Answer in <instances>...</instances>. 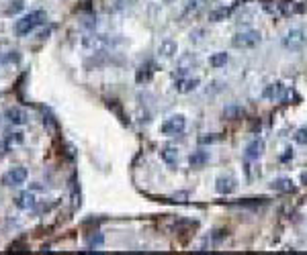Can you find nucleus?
I'll list each match as a JSON object with an SVG mask.
<instances>
[{
    "mask_svg": "<svg viewBox=\"0 0 307 255\" xmlns=\"http://www.w3.org/2000/svg\"><path fill=\"white\" fill-rule=\"evenodd\" d=\"M262 43V35L258 31H252V29H248V31H240L235 33L232 37V45L235 49H252L256 45Z\"/></svg>",
    "mask_w": 307,
    "mask_h": 255,
    "instance_id": "7ed1b4c3",
    "label": "nucleus"
},
{
    "mask_svg": "<svg viewBox=\"0 0 307 255\" xmlns=\"http://www.w3.org/2000/svg\"><path fill=\"white\" fill-rule=\"evenodd\" d=\"M307 43V35L303 29H289L287 35L283 37V47L287 51H301Z\"/></svg>",
    "mask_w": 307,
    "mask_h": 255,
    "instance_id": "20e7f679",
    "label": "nucleus"
},
{
    "mask_svg": "<svg viewBox=\"0 0 307 255\" xmlns=\"http://www.w3.org/2000/svg\"><path fill=\"white\" fill-rule=\"evenodd\" d=\"M227 60H230V55H227L225 51H217L209 57V65L211 67H223L227 64Z\"/></svg>",
    "mask_w": 307,
    "mask_h": 255,
    "instance_id": "6ab92c4d",
    "label": "nucleus"
},
{
    "mask_svg": "<svg viewBox=\"0 0 307 255\" xmlns=\"http://www.w3.org/2000/svg\"><path fill=\"white\" fill-rule=\"evenodd\" d=\"M262 153H264V141L256 137V139H252L248 145H246L244 158H246V159H258Z\"/></svg>",
    "mask_w": 307,
    "mask_h": 255,
    "instance_id": "f8f14e48",
    "label": "nucleus"
},
{
    "mask_svg": "<svg viewBox=\"0 0 307 255\" xmlns=\"http://www.w3.org/2000/svg\"><path fill=\"white\" fill-rule=\"evenodd\" d=\"M197 55L195 53H184L181 55V60H178V70L174 72V80H178V78H182L189 74V70H193V65H197Z\"/></svg>",
    "mask_w": 307,
    "mask_h": 255,
    "instance_id": "6e6552de",
    "label": "nucleus"
},
{
    "mask_svg": "<svg viewBox=\"0 0 307 255\" xmlns=\"http://www.w3.org/2000/svg\"><path fill=\"white\" fill-rule=\"evenodd\" d=\"M21 6H23V4H21V0H17V2H15V6H11V8H8L6 13H8V15H13V13H17L18 8H21Z\"/></svg>",
    "mask_w": 307,
    "mask_h": 255,
    "instance_id": "c85d7f7f",
    "label": "nucleus"
},
{
    "mask_svg": "<svg viewBox=\"0 0 307 255\" xmlns=\"http://www.w3.org/2000/svg\"><path fill=\"white\" fill-rule=\"evenodd\" d=\"M295 143H299V145H307V127H301V129H297L295 133Z\"/></svg>",
    "mask_w": 307,
    "mask_h": 255,
    "instance_id": "4be33fe9",
    "label": "nucleus"
},
{
    "mask_svg": "<svg viewBox=\"0 0 307 255\" xmlns=\"http://www.w3.org/2000/svg\"><path fill=\"white\" fill-rule=\"evenodd\" d=\"M197 8H199V0H189V6H186V11H197Z\"/></svg>",
    "mask_w": 307,
    "mask_h": 255,
    "instance_id": "cd10ccee",
    "label": "nucleus"
},
{
    "mask_svg": "<svg viewBox=\"0 0 307 255\" xmlns=\"http://www.w3.org/2000/svg\"><path fill=\"white\" fill-rule=\"evenodd\" d=\"M201 84L199 78H191V76H182V78H178L176 84H174V90L178 94H189L193 90H197V86Z\"/></svg>",
    "mask_w": 307,
    "mask_h": 255,
    "instance_id": "9d476101",
    "label": "nucleus"
},
{
    "mask_svg": "<svg viewBox=\"0 0 307 255\" xmlns=\"http://www.w3.org/2000/svg\"><path fill=\"white\" fill-rule=\"evenodd\" d=\"M45 18H47L45 11H33V13H29V15H23V16L17 21L15 31H17V35L25 37V35H29V33H33L39 25H43Z\"/></svg>",
    "mask_w": 307,
    "mask_h": 255,
    "instance_id": "f257e3e1",
    "label": "nucleus"
},
{
    "mask_svg": "<svg viewBox=\"0 0 307 255\" xmlns=\"http://www.w3.org/2000/svg\"><path fill=\"white\" fill-rule=\"evenodd\" d=\"M227 15H230V11H227V8H215V11L209 13V21L217 23V21H221V18H225Z\"/></svg>",
    "mask_w": 307,
    "mask_h": 255,
    "instance_id": "412c9836",
    "label": "nucleus"
},
{
    "mask_svg": "<svg viewBox=\"0 0 307 255\" xmlns=\"http://www.w3.org/2000/svg\"><path fill=\"white\" fill-rule=\"evenodd\" d=\"M152 76H154V65L152 64H144V65L137 67L135 80H137V84H145V82H150Z\"/></svg>",
    "mask_w": 307,
    "mask_h": 255,
    "instance_id": "dca6fc26",
    "label": "nucleus"
},
{
    "mask_svg": "<svg viewBox=\"0 0 307 255\" xmlns=\"http://www.w3.org/2000/svg\"><path fill=\"white\" fill-rule=\"evenodd\" d=\"M279 8L285 13V15H291V13H297V11H301V8H297L295 6V2H283V4H279Z\"/></svg>",
    "mask_w": 307,
    "mask_h": 255,
    "instance_id": "b1692460",
    "label": "nucleus"
},
{
    "mask_svg": "<svg viewBox=\"0 0 307 255\" xmlns=\"http://www.w3.org/2000/svg\"><path fill=\"white\" fill-rule=\"evenodd\" d=\"M88 245H90V247H98V245H103V235L90 237V239H88Z\"/></svg>",
    "mask_w": 307,
    "mask_h": 255,
    "instance_id": "393cba45",
    "label": "nucleus"
},
{
    "mask_svg": "<svg viewBox=\"0 0 307 255\" xmlns=\"http://www.w3.org/2000/svg\"><path fill=\"white\" fill-rule=\"evenodd\" d=\"M160 159L168 165H176L178 161V149L176 147H164V149L160 151Z\"/></svg>",
    "mask_w": 307,
    "mask_h": 255,
    "instance_id": "a211bd4d",
    "label": "nucleus"
},
{
    "mask_svg": "<svg viewBox=\"0 0 307 255\" xmlns=\"http://www.w3.org/2000/svg\"><path fill=\"white\" fill-rule=\"evenodd\" d=\"M271 186H272V190H274V192H281V194H289V192L295 190V186H293L291 178H279V180H274Z\"/></svg>",
    "mask_w": 307,
    "mask_h": 255,
    "instance_id": "f3484780",
    "label": "nucleus"
},
{
    "mask_svg": "<svg viewBox=\"0 0 307 255\" xmlns=\"http://www.w3.org/2000/svg\"><path fill=\"white\" fill-rule=\"evenodd\" d=\"M209 161V153L207 151H203V149H199V151H193L191 155H189V163H191V168H195V170H199V168H203V165Z\"/></svg>",
    "mask_w": 307,
    "mask_h": 255,
    "instance_id": "2eb2a0df",
    "label": "nucleus"
},
{
    "mask_svg": "<svg viewBox=\"0 0 307 255\" xmlns=\"http://www.w3.org/2000/svg\"><path fill=\"white\" fill-rule=\"evenodd\" d=\"M27 170L21 168V165H17V168L8 170L2 174V178H0V182H2V186H8V188H13V186H21L27 182Z\"/></svg>",
    "mask_w": 307,
    "mask_h": 255,
    "instance_id": "423d86ee",
    "label": "nucleus"
},
{
    "mask_svg": "<svg viewBox=\"0 0 307 255\" xmlns=\"http://www.w3.org/2000/svg\"><path fill=\"white\" fill-rule=\"evenodd\" d=\"M164 2H166V4H172V2H174V0H164Z\"/></svg>",
    "mask_w": 307,
    "mask_h": 255,
    "instance_id": "7c9ffc66",
    "label": "nucleus"
},
{
    "mask_svg": "<svg viewBox=\"0 0 307 255\" xmlns=\"http://www.w3.org/2000/svg\"><path fill=\"white\" fill-rule=\"evenodd\" d=\"M21 57H18V53L17 51H11V55H6L4 57V64H17Z\"/></svg>",
    "mask_w": 307,
    "mask_h": 255,
    "instance_id": "a878e982",
    "label": "nucleus"
},
{
    "mask_svg": "<svg viewBox=\"0 0 307 255\" xmlns=\"http://www.w3.org/2000/svg\"><path fill=\"white\" fill-rule=\"evenodd\" d=\"M82 45L84 49H88L90 53H103L107 49L113 47V39L107 37V35H98V33H90L82 39Z\"/></svg>",
    "mask_w": 307,
    "mask_h": 255,
    "instance_id": "f03ea898",
    "label": "nucleus"
},
{
    "mask_svg": "<svg viewBox=\"0 0 307 255\" xmlns=\"http://www.w3.org/2000/svg\"><path fill=\"white\" fill-rule=\"evenodd\" d=\"M235 188H237V182H235L234 175H219V178L215 180V190H217V194L227 196V194L235 192Z\"/></svg>",
    "mask_w": 307,
    "mask_h": 255,
    "instance_id": "1a4fd4ad",
    "label": "nucleus"
},
{
    "mask_svg": "<svg viewBox=\"0 0 307 255\" xmlns=\"http://www.w3.org/2000/svg\"><path fill=\"white\" fill-rule=\"evenodd\" d=\"M25 141V135L23 133H13L6 137V145H21Z\"/></svg>",
    "mask_w": 307,
    "mask_h": 255,
    "instance_id": "5701e85b",
    "label": "nucleus"
},
{
    "mask_svg": "<svg viewBox=\"0 0 307 255\" xmlns=\"http://www.w3.org/2000/svg\"><path fill=\"white\" fill-rule=\"evenodd\" d=\"M242 114H244L242 106H235V104L225 106V111H223V116H225V119H235V116H242Z\"/></svg>",
    "mask_w": 307,
    "mask_h": 255,
    "instance_id": "aec40b11",
    "label": "nucleus"
},
{
    "mask_svg": "<svg viewBox=\"0 0 307 255\" xmlns=\"http://www.w3.org/2000/svg\"><path fill=\"white\" fill-rule=\"evenodd\" d=\"M301 182H303V184H307V174H303V175H301Z\"/></svg>",
    "mask_w": 307,
    "mask_h": 255,
    "instance_id": "c756f323",
    "label": "nucleus"
},
{
    "mask_svg": "<svg viewBox=\"0 0 307 255\" xmlns=\"http://www.w3.org/2000/svg\"><path fill=\"white\" fill-rule=\"evenodd\" d=\"M4 119H6V123H11V125H25L27 123V112L23 109L13 106V109L4 111Z\"/></svg>",
    "mask_w": 307,
    "mask_h": 255,
    "instance_id": "ddd939ff",
    "label": "nucleus"
},
{
    "mask_svg": "<svg viewBox=\"0 0 307 255\" xmlns=\"http://www.w3.org/2000/svg\"><path fill=\"white\" fill-rule=\"evenodd\" d=\"M186 127V119L182 114H172L160 125V131L162 135H181Z\"/></svg>",
    "mask_w": 307,
    "mask_h": 255,
    "instance_id": "39448f33",
    "label": "nucleus"
},
{
    "mask_svg": "<svg viewBox=\"0 0 307 255\" xmlns=\"http://www.w3.org/2000/svg\"><path fill=\"white\" fill-rule=\"evenodd\" d=\"M219 137H215V135H209V137H199V141L201 143H213V141H217Z\"/></svg>",
    "mask_w": 307,
    "mask_h": 255,
    "instance_id": "bb28decb",
    "label": "nucleus"
},
{
    "mask_svg": "<svg viewBox=\"0 0 307 255\" xmlns=\"http://www.w3.org/2000/svg\"><path fill=\"white\" fill-rule=\"evenodd\" d=\"M283 92H285V88L281 82H274V84H269L262 90V96L264 98H269V100H281L283 98Z\"/></svg>",
    "mask_w": 307,
    "mask_h": 255,
    "instance_id": "4468645a",
    "label": "nucleus"
},
{
    "mask_svg": "<svg viewBox=\"0 0 307 255\" xmlns=\"http://www.w3.org/2000/svg\"><path fill=\"white\" fill-rule=\"evenodd\" d=\"M15 204L21 210H31V208H35V204H37V198H35V192L33 190H25V192H21L15 198Z\"/></svg>",
    "mask_w": 307,
    "mask_h": 255,
    "instance_id": "9b49d317",
    "label": "nucleus"
},
{
    "mask_svg": "<svg viewBox=\"0 0 307 255\" xmlns=\"http://www.w3.org/2000/svg\"><path fill=\"white\" fill-rule=\"evenodd\" d=\"M176 53H178V43L174 39H164V41H160V45H158V57L164 62L174 60Z\"/></svg>",
    "mask_w": 307,
    "mask_h": 255,
    "instance_id": "0eeeda50",
    "label": "nucleus"
}]
</instances>
